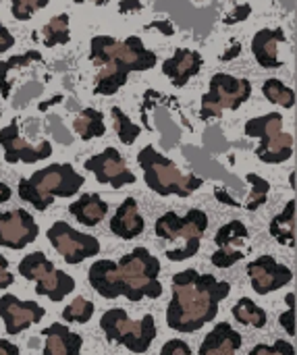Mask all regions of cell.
Returning a JSON list of instances; mask_svg holds the SVG:
<instances>
[{
	"label": "cell",
	"mask_w": 297,
	"mask_h": 355,
	"mask_svg": "<svg viewBox=\"0 0 297 355\" xmlns=\"http://www.w3.org/2000/svg\"><path fill=\"white\" fill-rule=\"evenodd\" d=\"M158 277L160 262L146 248H135L119 262L96 260L87 272V281L100 297H127L129 302H142L144 297L158 300L162 295Z\"/></svg>",
	"instance_id": "cell-1"
},
{
	"label": "cell",
	"mask_w": 297,
	"mask_h": 355,
	"mask_svg": "<svg viewBox=\"0 0 297 355\" xmlns=\"http://www.w3.org/2000/svg\"><path fill=\"white\" fill-rule=\"evenodd\" d=\"M231 293L227 281L194 268L173 277V297L167 306V327L177 333H196L219 316V306Z\"/></svg>",
	"instance_id": "cell-2"
},
{
	"label": "cell",
	"mask_w": 297,
	"mask_h": 355,
	"mask_svg": "<svg viewBox=\"0 0 297 355\" xmlns=\"http://www.w3.org/2000/svg\"><path fill=\"white\" fill-rule=\"evenodd\" d=\"M90 58L100 67L96 75L94 94L112 96L125 83L129 73L152 71L158 62V54L144 46L142 37L129 35L127 40H114L110 35H94L90 44Z\"/></svg>",
	"instance_id": "cell-3"
},
{
	"label": "cell",
	"mask_w": 297,
	"mask_h": 355,
	"mask_svg": "<svg viewBox=\"0 0 297 355\" xmlns=\"http://www.w3.org/2000/svg\"><path fill=\"white\" fill-rule=\"evenodd\" d=\"M85 179L73 164H50L35 171L31 177L21 179L17 193L23 202L31 204L35 210L44 212L54 204L56 198H71L83 187Z\"/></svg>",
	"instance_id": "cell-4"
},
{
	"label": "cell",
	"mask_w": 297,
	"mask_h": 355,
	"mask_svg": "<svg viewBox=\"0 0 297 355\" xmlns=\"http://www.w3.org/2000/svg\"><path fill=\"white\" fill-rule=\"evenodd\" d=\"M137 164L144 171L146 185L158 196H179L189 198L196 189L204 185L198 175L181 173L173 160L162 156L156 148L146 146L137 154Z\"/></svg>",
	"instance_id": "cell-5"
},
{
	"label": "cell",
	"mask_w": 297,
	"mask_h": 355,
	"mask_svg": "<svg viewBox=\"0 0 297 355\" xmlns=\"http://www.w3.org/2000/svg\"><path fill=\"white\" fill-rule=\"evenodd\" d=\"M208 229V214L204 210L192 208L185 216L167 212L156 220V235L164 241L179 243L177 250H169L167 258L171 262H183L200 252L202 237Z\"/></svg>",
	"instance_id": "cell-6"
},
{
	"label": "cell",
	"mask_w": 297,
	"mask_h": 355,
	"mask_svg": "<svg viewBox=\"0 0 297 355\" xmlns=\"http://www.w3.org/2000/svg\"><path fill=\"white\" fill-rule=\"evenodd\" d=\"M100 329L110 343H119L133 354H146L156 339V322L152 314H146L142 320H131L123 308L104 312Z\"/></svg>",
	"instance_id": "cell-7"
},
{
	"label": "cell",
	"mask_w": 297,
	"mask_h": 355,
	"mask_svg": "<svg viewBox=\"0 0 297 355\" xmlns=\"http://www.w3.org/2000/svg\"><path fill=\"white\" fill-rule=\"evenodd\" d=\"M248 137L260 139L256 148L258 160L266 164H281L287 162L294 154V135L283 131V114L269 112L256 119H250L244 127Z\"/></svg>",
	"instance_id": "cell-8"
},
{
	"label": "cell",
	"mask_w": 297,
	"mask_h": 355,
	"mask_svg": "<svg viewBox=\"0 0 297 355\" xmlns=\"http://www.w3.org/2000/svg\"><path fill=\"white\" fill-rule=\"evenodd\" d=\"M19 275L27 281H35V293L48 297L50 302H62L75 289V279L58 270L42 252L27 254L19 266Z\"/></svg>",
	"instance_id": "cell-9"
},
{
	"label": "cell",
	"mask_w": 297,
	"mask_h": 355,
	"mask_svg": "<svg viewBox=\"0 0 297 355\" xmlns=\"http://www.w3.org/2000/svg\"><path fill=\"white\" fill-rule=\"evenodd\" d=\"M252 96V83L248 79H239L227 73H217L210 79V89L202 98L200 119L210 121L219 119L225 110H237Z\"/></svg>",
	"instance_id": "cell-10"
},
{
	"label": "cell",
	"mask_w": 297,
	"mask_h": 355,
	"mask_svg": "<svg viewBox=\"0 0 297 355\" xmlns=\"http://www.w3.org/2000/svg\"><path fill=\"white\" fill-rule=\"evenodd\" d=\"M46 235H48L52 248L62 256V260L67 264L75 266V264H81L83 260L100 254V241L96 237L75 231L65 220L52 223V227L48 229Z\"/></svg>",
	"instance_id": "cell-11"
},
{
	"label": "cell",
	"mask_w": 297,
	"mask_h": 355,
	"mask_svg": "<svg viewBox=\"0 0 297 355\" xmlns=\"http://www.w3.org/2000/svg\"><path fill=\"white\" fill-rule=\"evenodd\" d=\"M83 166L85 171L94 173L100 185H110L114 189H121L125 185L135 183V175L127 168L125 158L117 152V148H106L104 152L87 158Z\"/></svg>",
	"instance_id": "cell-12"
},
{
	"label": "cell",
	"mask_w": 297,
	"mask_h": 355,
	"mask_svg": "<svg viewBox=\"0 0 297 355\" xmlns=\"http://www.w3.org/2000/svg\"><path fill=\"white\" fill-rule=\"evenodd\" d=\"M40 235V227L33 220V216L23 210H0V245L8 250H23L29 243H33Z\"/></svg>",
	"instance_id": "cell-13"
},
{
	"label": "cell",
	"mask_w": 297,
	"mask_h": 355,
	"mask_svg": "<svg viewBox=\"0 0 297 355\" xmlns=\"http://www.w3.org/2000/svg\"><path fill=\"white\" fill-rule=\"evenodd\" d=\"M0 146L4 150V160L8 164H15V162L33 164V162L46 160L48 156H52V144L48 139H44L37 146H31L29 141H25L21 137L17 121H12L4 129H0Z\"/></svg>",
	"instance_id": "cell-14"
},
{
	"label": "cell",
	"mask_w": 297,
	"mask_h": 355,
	"mask_svg": "<svg viewBox=\"0 0 297 355\" xmlns=\"http://www.w3.org/2000/svg\"><path fill=\"white\" fill-rule=\"evenodd\" d=\"M246 272L250 277L252 289L258 295H266V293H273L277 289H283L294 279L291 268L279 264L273 256H260V258L252 260L248 264Z\"/></svg>",
	"instance_id": "cell-15"
},
{
	"label": "cell",
	"mask_w": 297,
	"mask_h": 355,
	"mask_svg": "<svg viewBox=\"0 0 297 355\" xmlns=\"http://www.w3.org/2000/svg\"><path fill=\"white\" fill-rule=\"evenodd\" d=\"M46 316V310L35 302H21L19 297L6 293L0 295V318L4 322L6 335L15 337Z\"/></svg>",
	"instance_id": "cell-16"
},
{
	"label": "cell",
	"mask_w": 297,
	"mask_h": 355,
	"mask_svg": "<svg viewBox=\"0 0 297 355\" xmlns=\"http://www.w3.org/2000/svg\"><path fill=\"white\" fill-rule=\"evenodd\" d=\"M202 64L204 58L200 52L189 48H177L175 54L162 62V73L171 79L175 87H183L192 77H196L202 71Z\"/></svg>",
	"instance_id": "cell-17"
},
{
	"label": "cell",
	"mask_w": 297,
	"mask_h": 355,
	"mask_svg": "<svg viewBox=\"0 0 297 355\" xmlns=\"http://www.w3.org/2000/svg\"><path fill=\"white\" fill-rule=\"evenodd\" d=\"M244 345L241 335L229 324L219 322L202 341L200 355H235Z\"/></svg>",
	"instance_id": "cell-18"
},
{
	"label": "cell",
	"mask_w": 297,
	"mask_h": 355,
	"mask_svg": "<svg viewBox=\"0 0 297 355\" xmlns=\"http://www.w3.org/2000/svg\"><path fill=\"white\" fill-rule=\"evenodd\" d=\"M146 225L144 218L137 210V202L133 198H127L114 212V216L110 218V231L119 237V239H135L144 233Z\"/></svg>",
	"instance_id": "cell-19"
},
{
	"label": "cell",
	"mask_w": 297,
	"mask_h": 355,
	"mask_svg": "<svg viewBox=\"0 0 297 355\" xmlns=\"http://www.w3.org/2000/svg\"><path fill=\"white\" fill-rule=\"evenodd\" d=\"M42 337H46V345L42 355H79L83 347L81 335L69 331L65 324L54 322L48 329L42 331Z\"/></svg>",
	"instance_id": "cell-20"
},
{
	"label": "cell",
	"mask_w": 297,
	"mask_h": 355,
	"mask_svg": "<svg viewBox=\"0 0 297 355\" xmlns=\"http://www.w3.org/2000/svg\"><path fill=\"white\" fill-rule=\"evenodd\" d=\"M285 42L283 29H260L252 40V54L264 69H279V44Z\"/></svg>",
	"instance_id": "cell-21"
},
{
	"label": "cell",
	"mask_w": 297,
	"mask_h": 355,
	"mask_svg": "<svg viewBox=\"0 0 297 355\" xmlns=\"http://www.w3.org/2000/svg\"><path fill=\"white\" fill-rule=\"evenodd\" d=\"M69 212L81 223L83 227H96L108 214V204L98 193H83L69 206Z\"/></svg>",
	"instance_id": "cell-22"
},
{
	"label": "cell",
	"mask_w": 297,
	"mask_h": 355,
	"mask_svg": "<svg viewBox=\"0 0 297 355\" xmlns=\"http://www.w3.org/2000/svg\"><path fill=\"white\" fill-rule=\"evenodd\" d=\"M296 200H289L287 206L283 208V212H279L273 220H271V235L287 248L296 245Z\"/></svg>",
	"instance_id": "cell-23"
},
{
	"label": "cell",
	"mask_w": 297,
	"mask_h": 355,
	"mask_svg": "<svg viewBox=\"0 0 297 355\" xmlns=\"http://www.w3.org/2000/svg\"><path fill=\"white\" fill-rule=\"evenodd\" d=\"M73 129L83 141H90L94 137H102L106 133L104 125V114L96 108H83L79 116L73 121Z\"/></svg>",
	"instance_id": "cell-24"
},
{
	"label": "cell",
	"mask_w": 297,
	"mask_h": 355,
	"mask_svg": "<svg viewBox=\"0 0 297 355\" xmlns=\"http://www.w3.org/2000/svg\"><path fill=\"white\" fill-rule=\"evenodd\" d=\"M33 62H42V54L37 50H29V52H23L19 56H12L8 60H0V96L2 98H8L10 96V71L15 69H23L27 64H33Z\"/></svg>",
	"instance_id": "cell-25"
},
{
	"label": "cell",
	"mask_w": 297,
	"mask_h": 355,
	"mask_svg": "<svg viewBox=\"0 0 297 355\" xmlns=\"http://www.w3.org/2000/svg\"><path fill=\"white\" fill-rule=\"evenodd\" d=\"M246 239H248V227L241 220H231L223 225L214 235V243L219 245V250H227V252H237Z\"/></svg>",
	"instance_id": "cell-26"
},
{
	"label": "cell",
	"mask_w": 297,
	"mask_h": 355,
	"mask_svg": "<svg viewBox=\"0 0 297 355\" xmlns=\"http://www.w3.org/2000/svg\"><path fill=\"white\" fill-rule=\"evenodd\" d=\"M233 318L246 327H254V329H264L269 314L264 308L256 306L250 297H241L237 302V306H233Z\"/></svg>",
	"instance_id": "cell-27"
},
{
	"label": "cell",
	"mask_w": 297,
	"mask_h": 355,
	"mask_svg": "<svg viewBox=\"0 0 297 355\" xmlns=\"http://www.w3.org/2000/svg\"><path fill=\"white\" fill-rule=\"evenodd\" d=\"M42 35H44V46L46 48H54V46H60V44H69L71 40V33H69V15H56L52 17L44 29H42Z\"/></svg>",
	"instance_id": "cell-28"
},
{
	"label": "cell",
	"mask_w": 297,
	"mask_h": 355,
	"mask_svg": "<svg viewBox=\"0 0 297 355\" xmlns=\"http://www.w3.org/2000/svg\"><path fill=\"white\" fill-rule=\"evenodd\" d=\"M262 94L269 102L283 106V108H294L296 104V92L287 87L281 79H266L262 83Z\"/></svg>",
	"instance_id": "cell-29"
},
{
	"label": "cell",
	"mask_w": 297,
	"mask_h": 355,
	"mask_svg": "<svg viewBox=\"0 0 297 355\" xmlns=\"http://www.w3.org/2000/svg\"><path fill=\"white\" fill-rule=\"evenodd\" d=\"M110 114H112V121H114V131H117V135H119V139L125 144V146H131L137 137H139V133H142V127L139 125H135L121 108H117V106H112V110H110Z\"/></svg>",
	"instance_id": "cell-30"
},
{
	"label": "cell",
	"mask_w": 297,
	"mask_h": 355,
	"mask_svg": "<svg viewBox=\"0 0 297 355\" xmlns=\"http://www.w3.org/2000/svg\"><path fill=\"white\" fill-rule=\"evenodd\" d=\"M246 179H248L252 191H250V196H248L244 208H248V210H258V208H260L262 204H266V200H269L271 183H269L266 179H262L260 175H256V173H248Z\"/></svg>",
	"instance_id": "cell-31"
},
{
	"label": "cell",
	"mask_w": 297,
	"mask_h": 355,
	"mask_svg": "<svg viewBox=\"0 0 297 355\" xmlns=\"http://www.w3.org/2000/svg\"><path fill=\"white\" fill-rule=\"evenodd\" d=\"M94 304L90 300H83V297H77L73 304H69L65 310H62V320L65 322H77V324H85L92 320L94 316Z\"/></svg>",
	"instance_id": "cell-32"
},
{
	"label": "cell",
	"mask_w": 297,
	"mask_h": 355,
	"mask_svg": "<svg viewBox=\"0 0 297 355\" xmlns=\"http://www.w3.org/2000/svg\"><path fill=\"white\" fill-rule=\"evenodd\" d=\"M50 0H10V12L17 21H29L33 12L48 6Z\"/></svg>",
	"instance_id": "cell-33"
},
{
	"label": "cell",
	"mask_w": 297,
	"mask_h": 355,
	"mask_svg": "<svg viewBox=\"0 0 297 355\" xmlns=\"http://www.w3.org/2000/svg\"><path fill=\"white\" fill-rule=\"evenodd\" d=\"M248 355H296V347L289 341L279 339L275 345H256Z\"/></svg>",
	"instance_id": "cell-34"
},
{
	"label": "cell",
	"mask_w": 297,
	"mask_h": 355,
	"mask_svg": "<svg viewBox=\"0 0 297 355\" xmlns=\"http://www.w3.org/2000/svg\"><path fill=\"white\" fill-rule=\"evenodd\" d=\"M287 312L285 314H281L279 316V324H281V329L289 335V337H296V295L294 293H289L287 297Z\"/></svg>",
	"instance_id": "cell-35"
},
{
	"label": "cell",
	"mask_w": 297,
	"mask_h": 355,
	"mask_svg": "<svg viewBox=\"0 0 297 355\" xmlns=\"http://www.w3.org/2000/svg\"><path fill=\"white\" fill-rule=\"evenodd\" d=\"M239 260H244V252L237 250V252H227V250H217L210 258V262L217 266V268H231L233 264H237Z\"/></svg>",
	"instance_id": "cell-36"
},
{
	"label": "cell",
	"mask_w": 297,
	"mask_h": 355,
	"mask_svg": "<svg viewBox=\"0 0 297 355\" xmlns=\"http://www.w3.org/2000/svg\"><path fill=\"white\" fill-rule=\"evenodd\" d=\"M160 355H192V349L183 339H171L162 345Z\"/></svg>",
	"instance_id": "cell-37"
},
{
	"label": "cell",
	"mask_w": 297,
	"mask_h": 355,
	"mask_svg": "<svg viewBox=\"0 0 297 355\" xmlns=\"http://www.w3.org/2000/svg\"><path fill=\"white\" fill-rule=\"evenodd\" d=\"M250 12H252V6H250V4H239V6H235V8L223 19V23H225V25H231V23L246 21V19L250 17Z\"/></svg>",
	"instance_id": "cell-38"
},
{
	"label": "cell",
	"mask_w": 297,
	"mask_h": 355,
	"mask_svg": "<svg viewBox=\"0 0 297 355\" xmlns=\"http://www.w3.org/2000/svg\"><path fill=\"white\" fill-rule=\"evenodd\" d=\"M15 283V277L8 272V260L0 254V289H6Z\"/></svg>",
	"instance_id": "cell-39"
},
{
	"label": "cell",
	"mask_w": 297,
	"mask_h": 355,
	"mask_svg": "<svg viewBox=\"0 0 297 355\" xmlns=\"http://www.w3.org/2000/svg\"><path fill=\"white\" fill-rule=\"evenodd\" d=\"M15 46V37H12V33L2 25V21H0V52H6L8 48H12Z\"/></svg>",
	"instance_id": "cell-40"
},
{
	"label": "cell",
	"mask_w": 297,
	"mask_h": 355,
	"mask_svg": "<svg viewBox=\"0 0 297 355\" xmlns=\"http://www.w3.org/2000/svg\"><path fill=\"white\" fill-rule=\"evenodd\" d=\"M146 29H160V33H164V35H175V27H173V23H169V21H164V19L148 23V25H146Z\"/></svg>",
	"instance_id": "cell-41"
},
{
	"label": "cell",
	"mask_w": 297,
	"mask_h": 355,
	"mask_svg": "<svg viewBox=\"0 0 297 355\" xmlns=\"http://www.w3.org/2000/svg\"><path fill=\"white\" fill-rule=\"evenodd\" d=\"M50 121H52L50 125H54V127H56L54 135L58 137V141H60V144H67V146H69V144H73V137H71V135H65V133H60V131H62V127H60V121H58L56 116H50Z\"/></svg>",
	"instance_id": "cell-42"
},
{
	"label": "cell",
	"mask_w": 297,
	"mask_h": 355,
	"mask_svg": "<svg viewBox=\"0 0 297 355\" xmlns=\"http://www.w3.org/2000/svg\"><path fill=\"white\" fill-rule=\"evenodd\" d=\"M144 8V4L139 2V0H121L119 2V12H129V10H142Z\"/></svg>",
	"instance_id": "cell-43"
},
{
	"label": "cell",
	"mask_w": 297,
	"mask_h": 355,
	"mask_svg": "<svg viewBox=\"0 0 297 355\" xmlns=\"http://www.w3.org/2000/svg\"><path fill=\"white\" fill-rule=\"evenodd\" d=\"M214 196H217V200L219 202H223V204H227V206H233V208H239V204L223 189V187H219V189H214Z\"/></svg>",
	"instance_id": "cell-44"
},
{
	"label": "cell",
	"mask_w": 297,
	"mask_h": 355,
	"mask_svg": "<svg viewBox=\"0 0 297 355\" xmlns=\"http://www.w3.org/2000/svg\"><path fill=\"white\" fill-rule=\"evenodd\" d=\"M0 355H21L19 347L6 339H0Z\"/></svg>",
	"instance_id": "cell-45"
},
{
	"label": "cell",
	"mask_w": 297,
	"mask_h": 355,
	"mask_svg": "<svg viewBox=\"0 0 297 355\" xmlns=\"http://www.w3.org/2000/svg\"><path fill=\"white\" fill-rule=\"evenodd\" d=\"M10 196H12L10 187H8L6 183H2V181H0V204L8 202V200H10Z\"/></svg>",
	"instance_id": "cell-46"
},
{
	"label": "cell",
	"mask_w": 297,
	"mask_h": 355,
	"mask_svg": "<svg viewBox=\"0 0 297 355\" xmlns=\"http://www.w3.org/2000/svg\"><path fill=\"white\" fill-rule=\"evenodd\" d=\"M239 52H241V48H239V44H235L227 54H223L221 56V60H231V58H235V56H239Z\"/></svg>",
	"instance_id": "cell-47"
},
{
	"label": "cell",
	"mask_w": 297,
	"mask_h": 355,
	"mask_svg": "<svg viewBox=\"0 0 297 355\" xmlns=\"http://www.w3.org/2000/svg\"><path fill=\"white\" fill-rule=\"evenodd\" d=\"M60 100H62V96H54L52 100H48V102H42V104H40V110H46L48 106H52V104H58Z\"/></svg>",
	"instance_id": "cell-48"
},
{
	"label": "cell",
	"mask_w": 297,
	"mask_h": 355,
	"mask_svg": "<svg viewBox=\"0 0 297 355\" xmlns=\"http://www.w3.org/2000/svg\"><path fill=\"white\" fill-rule=\"evenodd\" d=\"M73 2H85V0H73ZM92 2L98 4V6H100V4H108V0H92Z\"/></svg>",
	"instance_id": "cell-49"
},
{
	"label": "cell",
	"mask_w": 297,
	"mask_h": 355,
	"mask_svg": "<svg viewBox=\"0 0 297 355\" xmlns=\"http://www.w3.org/2000/svg\"><path fill=\"white\" fill-rule=\"evenodd\" d=\"M196 2H206V0H196Z\"/></svg>",
	"instance_id": "cell-50"
},
{
	"label": "cell",
	"mask_w": 297,
	"mask_h": 355,
	"mask_svg": "<svg viewBox=\"0 0 297 355\" xmlns=\"http://www.w3.org/2000/svg\"><path fill=\"white\" fill-rule=\"evenodd\" d=\"M0 116H2V110H0Z\"/></svg>",
	"instance_id": "cell-51"
}]
</instances>
